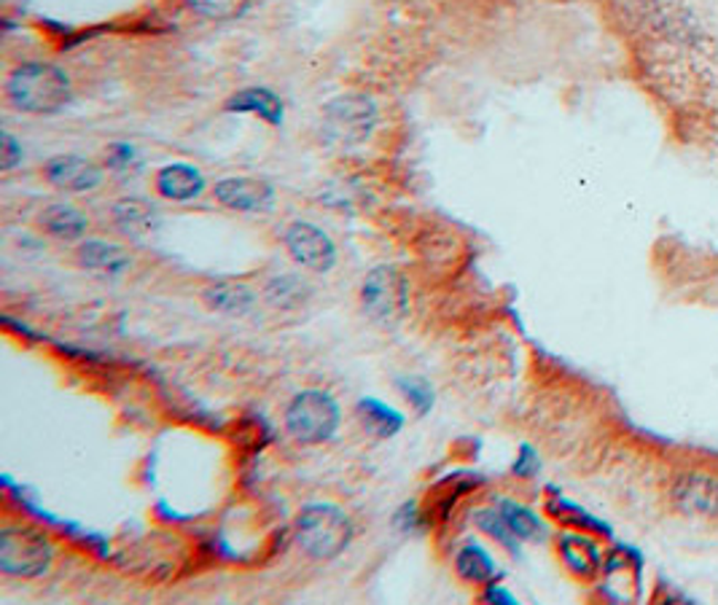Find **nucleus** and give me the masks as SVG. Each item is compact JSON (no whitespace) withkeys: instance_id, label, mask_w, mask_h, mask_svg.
Here are the masks:
<instances>
[{"instance_id":"39448f33","label":"nucleus","mask_w":718,"mask_h":605,"mask_svg":"<svg viewBox=\"0 0 718 605\" xmlns=\"http://www.w3.org/2000/svg\"><path fill=\"white\" fill-rule=\"evenodd\" d=\"M361 307L374 326L396 328L409 310L407 278L396 267H374L361 285Z\"/></svg>"},{"instance_id":"9d476101","label":"nucleus","mask_w":718,"mask_h":605,"mask_svg":"<svg viewBox=\"0 0 718 605\" xmlns=\"http://www.w3.org/2000/svg\"><path fill=\"white\" fill-rule=\"evenodd\" d=\"M676 509L689 517H716L718 514V479L708 473L689 471L673 488Z\"/></svg>"},{"instance_id":"f03ea898","label":"nucleus","mask_w":718,"mask_h":605,"mask_svg":"<svg viewBox=\"0 0 718 605\" xmlns=\"http://www.w3.org/2000/svg\"><path fill=\"white\" fill-rule=\"evenodd\" d=\"M353 522L334 503H310L296 517V544L318 563L336 560L353 541Z\"/></svg>"},{"instance_id":"423d86ee","label":"nucleus","mask_w":718,"mask_h":605,"mask_svg":"<svg viewBox=\"0 0 718 605\" xmlns=\"http://www.w3.org/2000/svg\"><path fill=\"white\" fill-rule=\"evenodd\" d=\"M377 124V108L364 95H342L331 100L323 111V129L340 146H355L372 135Z\"/></svg>"},{"instance_id":"f3484780","label":"nucleus","mask_w":718,"mask_h":605,"mask_svg":"<svg viewBox=\"0 0 718 605\" xmlns=\"http://www.w3.org/2000/svg\"><path fill=\"white\" fill-rule=\"evenodd\" d=\"M79 264L84 270L92 272H105V274H122L133 264V255L124 251L116 242L105 240H86L84 246L79 248Z\"/></svg>"},{"instance_id":"1a4fd4ad","label":"nucleus","mask_w":718,"mask_h":605,"mask_svg":"<svg viewBox=\"0 0 718 605\" xmlns=\"http://www.w3.org/2000/svg\"><path fill=\"white\" fill-rule=\"evenodd\" d=\"M214 197L232 213H264L272 208L274 189L259 178H227L218 180Z\"/></svg>"},{"instance_id":"4be33fe9","label":"nucleus","mask_w":718,"mask_h":605,"mask_svg":"<svg viewBox=\"0 0 718 605\" xmlns=\"http://www.w3.org/2000/svg\"><path fill=\"white\" fill-rule=\"evenodd\" d=\"M186 3H189V9L195 14L205 17V20L229 22L246 14L251 0H186Z\"/></svg>"},{"instance_id":"5701e85b","label":"nucleus","mask_w":718,"mask_h":605,"mask_svg":"<svg viewBox=\"0 0 718 605\" xmlns=\"http://www.w3.org/2000/svg\"><path fill=\"white\" fill-rule=\"evenodd\" d=\"M396 385H398V390H402V396L409 401V407L415 409L420 417L428 415V411L434 409V385H430L428 379L398 377Z\"/></svg>"},{"instance_id":"9b49d317","label":"nucleus","mask_w":718,"mask_h":605,"mask_svg":"<svg viewBox=\"0 0 718 605\" xmlns=\"http://www.w3.org/2000/svg\"><path fill=\"white\" fill-rule=\"evenodd\" d=\"M202 302L218 315L242 317L256 307V293L251 285L240 283V280H218L202 291Z\"/></svg>"},{"instance_id":"f8f14e48","label":"nucleus","mask_w":718,"mask_h":605,"mask_svg":"<svg viewBox=\"0 0 718 605\" xmlns=\"http://www.w3.org/2000/svg\"><path fill=\"white\" fill-rule=\"evenodd\" d=\"M154 186L156 191L165 199H170V202H191V199H197L205 191V176L195 165L178 161V165L162 167V170L156 173Z\"/></svg>"},{"instance_id":"ddd939ff","label":"nucleus","mask_w":718,"mask_h":605,"mask_svg":"<svg viewBox=\"0 0 718 605\" xmlns=\"http://www.w3.org/2000/svg\"><path fill=\"white\" fill-rule=\"evenodd\" d=\"M39 227L54 240H81L90 229V218L71 202H52L39 213Z\"/></svg>"},{"instance_id":"aec40b11","label":"nucleus","mask_w":718,"mask_h":605,"mask_svg":"<svg viewBox=\"0 0 718 605\" xmlns=\"http://www.w3.org/2000/svg\"><path fill=\"white\" fill-rule=\"evenodd\" d=\"M498 511H501L506 525L511 528V533H514L517 539L539 541L541 535L547 533L544 522L539 520V514H535V511H530L528 507H522V503L501 501L498 503Z\"/></svg>"},{"instance_id":"4468645a","label":"nucleus","mask_w":718,"mask_h":605,"mask_svg":"<svg viewBox=\"0 0 718 605\" xmlns=\"http://www.w3.org/2000/svg\"><path fill=\"white\" fill-rule=\"evenodd\" d=\"M116 229L127 237H148L159 227V210L148 199L124 197L111 210Z\"/></svg>"},{"instance_id":"f257e3e1","label":"nucleus","mask_w":718,"mask_h":605,"mask_svg":"<svg viewBox=\"0 0 718 605\" xmlns=\"http://www.w3.org/2000/svg\"><path fill=\"white\" fill-rule=\"evenodd\" d=\"M6 97L22 114H58L73 97L71 79L58 65L28 62L14 67L6 79Z\"/></svg>"},{"instance_id":"20e7f679","label":"nucleus","mask_w":718,"mask_h":605,"mask_svg":"<svg viewBox=\"0 0 718 605\" xmlns=\"http://www.w3.org/2000/svg\"><path fill=\"white\" fill-rule=\"evenodd\" d=\"M54 563V546L46 533L30 525L0 530V573L14 578H41Z\"/></svg>"},{"instance_id":"0eeeda50","label":"nucleus","mask_w":718,"mask_h":605,"mask_svg":"<svg viewBox=\"0 0 718 605\" xmlns=\"http://www.w3.org/2000/svg\"><path fill=\"white\" fill-rule=\"evenodd\" d=\"M285 251L299 267L310 272H329L336 264V248L321 227L308 221H293L283 234Z\"/></svg>"},{"instance_id":"6ab92c4d","label":"nucleus","mask_w":718,"mask_h":605,"mask_svg":"<svg viewBox=\"0 0 718 605\" xmlns=\"http://www.w3.org/2000/svg\"><path fill=\"white\" fill-rule=\"evenodd\" d=\"M455 571L468 584H492L498 578V567L492 563V557L487 554L485 546L468 541L466 546H460V552L455 554Z\"/></svg>"},{"instance_id":"bb28decb","label":"nucleus","mask_w":718,"mask_h":605,"mask_svg":"<svg viewBox=\"0 0 718 605\" xmlns=\"http://www.w3.org/2000/svg\"><path fill=\"white\" fill-rule=\"evenodd\" d=\"M485 601L487 603H503V605H514L517 603V597L511 595V592H506L501 584L498 582H492V584H487L485 586Z\"/></svg>"},{"instance_id":"2eb2a0df","label":"nucleus","mask_w":718,"mask_h":605,"mask_svg":"<svg viewBox=\"0 0 718 605\" xmlns=\"http://www.w3.org/2000/svg\"><path fill=\"white\" fill-rule=\"evenodd\" d=\"M558 552L571 573L582 578H592L603 565V554L595 541L584 533H563L558 539Z\"/></svg>"},{"instance_id":"b1692460","label":"nucleus","mask_w":718,"mask_h":605,"mask_svg":"<svg viewBox=\"0 0 718 605\" xmlns=\"http://www.w3.org/2000/svg\"><path fill=\"white\" fill-rule=\"evenodd\" d=\"M474 522H477V528L485 530L487 535H492V539H496L498 544L509 549V552H517V535L511 533L509 525H506V520L501 517V511H496V509L477 511V517H474Z\"/></svg>"},{"instance_id":"dca6fc26","label":"nucleus","mask_w":718,"mask_h":605,"mask_svg":"<svg viewBox=\"0 0 718 605\" xmlns=\"http://www.w3.org/2000/svg\"><path fill=\"white\" fill-rule=\"evenodd\" d=\"M223 111H229V114H256L264 122L274 124V127L283 124V100L267 86H248V90L237 92L227 100Z\"/></svg>"},{"instance_id":"a878e982","label":"nucleus","mask_w":718,"mask_h":605,"mask_svg":"<svg viewBox=\"0 0 718 605\" xmlns=\"http://www.w3.org/2000/svg\"><path fill=\"white\" fill-rule=\"evenodd\" d=\"M539 466H541L539 455H535L530 447H522L520 458H517V463H514V473L517 477H533V473L539 471Z\"/></svg>"},{"instance_id":"6e6552de","label":"nucleus","mask_w":718,"mask_h":605,"mask_svg":"<svg viewBox=\"0 0 718 605\" xmlns=\"http://www.w3.org/2000/svg\"><path fill=\"white\" fill-rule=\"evenodd\" d=\"M43 178L58 191H65V195H86V191H95L103 184L105 173L97 161L76 157V154H62V157L49 159L43 165Z\"/></svg>"},{"instance_id":"7ed1b4c3","label":"nucleus","mask_w":718,"mask_h":605,"mask_svg":"<svg viewBox=\"0 0 718 605\" xmlns=\"http://www.w3.org/2000/svg\"><path fill=\"white\" fill-rule=\"evenodd\" d=\"M340 404L326 390H302L285 407V430L304 447L326 445L340 428Z\"/></svg>"},{"instance_id":"393cba45","label":"nucleus","mask_w":718,"mask_h":605,"mask_svg":"<svg viewBox=\"0 0 718 605\" xmlns=\"http://www.w3.org/2000/svg\"><path fill=\"white\" fill-rule=\"evenodd\" d=\"M20 161H22V146L9 133H3V137H0V167L9 173L14 170Z\"/></svg>"},{"instance_id":"412c9836","label":"nucleus","mask_w":718,"mask_h":605,"mask_svg":"<svg viewBox=\"0 0 718 605\" xmlns=\"http://www.w3.org/2000/svg\"><path fill=\"white\" fill-rule=\"evenodd\" d=\"M264 296L272 307L291 310V307H299V304L310 296V289L302 283V280L293 278V274H283V278H272L270 283H267Z\"/></svg>"},{"instance_id":"a211bd4d","label":"nucleus","mask_w":718,"mask_h":605,"mask_svg":"<svg viewBox=\"0 0 718 605\" xmlns=\"http://www.w3.org/2000/svg\"><path fill=\"white\" fill-rule=\"evenodd\" d=\"M355 415H358L361 426L370 430L372 436H377V439H391V436H396L398 430L404 428V423H407V417H404L402 411L388 407V404L379 401V398H361L358 407H355Z\"/></svg>"}]
</instances>
